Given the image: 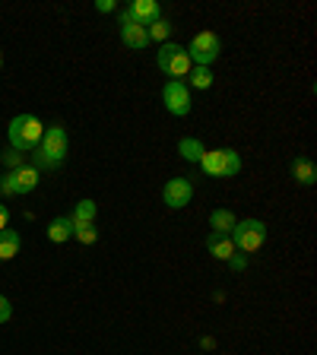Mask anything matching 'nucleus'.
I'll list each match as a JSON object with an SVG mask.
<instances>
[{
  "label": "nucleus",
  "mask_w": 317,
  "mask_h": 355,
  "mask_svg": "<svg viewBox=\"0 0 317 355\" xmlns=\"http://www.w3.org/2000/svg\"><path fill=\"white\" fill-rule=\"evenodd\" d=\"M70 153V140H67V130L60 124H51L42 133V143L32 149V168L42 175V171H54L60 168V162Z\"/></svg>",
  "instance_id": "f257e3e1"
},
{
  "label": "nucleus",
  "mask_w": 317,
  "mask_h": 355,
  "mask_svg": "<svg viewBox=\"0 0 317 355\" xmlns=\"http://www.w3.org/2000/svg\"><path fill=\"white\" fill-rule=\"evenodd\" d=\"M42 133H44V124L35 114H16L7 127L10 149H16V153H32V149L42 143Z\"/></svg>",
  "instance_id": "f03ea898"
},
{
  "label": "nucleus",
  "mask_w": 317,
  "mask_h": 355,
  "mask_svg": "<svg viewBox=\"0 0 317 355\" xmlns=\"http://www.w3.org/2000/svg\"><path fill=\"white\" fill-rule=\"evenodd\" d=\"M155 64H159V70H162L165 76L181 80V83H185V76L191 73V67H194L191 58H187V48H185V44H175V42H165L162 48H159Z\"/></svg>",
  "instance_id": "7ed1b4c3"
},
{
  "label": "nucleus",
  "mask_w": 317,
  "mask_h": 355,
  "mask_svg": "<svg viewBox=\"0 0 317 355\" xmlns=\"http://www.w3.org/2000/svg\"><path fill=\"white\" fill-rule=\"evenodd\" d=\"M200 168H203V175L209 178H232L241 171V155L235 153V149H207L203 153V159H200Z\"/></svg>",
  "instance_id": "20e7f679"
},
{
  "label": "nucleus",
  "mask_w": 317,
  "mask_h": 355,
  "mask_svg": "<svg viewBox=\"0 0 317 355\" xmlns=\"http://www.w3.org/2000/svg\"><path fill=\"white\" fill-rule=\"evenodd\" d=\"M232 244H235L238 254H254L264 248L266 241V222L260 219H241L235 222V229H232Z\"/></svg>",
  "instance_id": "39448f33"
},
{
  "label": "nucleus",
  "mask_w": 317,
  "mask_h": 355,
  "mask_svg": "<svg viewBox=\"0 0 317 355\" xmlns=\"http://www.w3.org/2000/svg\"><path fill=\"white\" fill-rule=\"evenodd\" d=\"M38 171L32 165H19V168H10L7 175L0 178V193L3 197H22V193H32L38 187Z\"/></svg>",
  "instance_id": "423d86ee"
},
{
  "label": "nucleus",
  "mask_w": 317,
  "mask_h": 355,
  "mask_svg": "<svg viewBox=\"0 0 317 355\" xmlns=\"http://www.w3.org/2000/svg\"><path fill=\"white\" fill-rule=\"evenodd\" d=\"M222 54V38L216 32H197L187 44V58L194 67H209Z\"/></svg>",
  "instance_id": "0eeeda50"
},
{
  "label": "nucleus",
  "mask_w": 317,
  "mask_h": 355,
  "mask_svg": "<svg viewBox=\"0 0 317 355\" xmlns=\"http://www.w3.org/2000/svg\"><path fill=\"white\" fill-rule=\"evenodd\" d=\"M162 105L169 114H175V118L191 114V89H187L181 80H169L162 86Z\"/></svg>",
  "instance_id": "6e6552de"
},
{
  "label": "nucleus",
  "mask_w": 317,
  "mask_h": 355,
  "mask_svg": "<svg viewBox=\"0 0 317 355\" xmlns=\"http://www.w3.org/2000/svg\"><path fill=\"white\" fill-rule=\"evenodd\" d=\"M155 19H162V7L155 0H133L121 10V22H133V26H153Z\"/></svg>",
  "instance_id": "1a4fd4ad"
},
{
  "label": "nucleus",
  "mask_w": 317,
  "mask_h": 355,
  "mask_svg": "<svg viewBox=\"0 0 317 355\" xmlns=\"http://www.w3.org/2000/svg\"><path fill=\"white\" fill-rule=\"evenodd\" d=\"M194 200V184L187 178H171L169 184L162 187V203L169 209H185Z\"/></svg>",
  "instance_id": "9d476101"
},
{
  "label": "nucleus",
  "mask_w": 317,
  "mask_h": 355,
  "mask_svg": "<svg viewBox=\"0 0 317 355\" xmlns=\"http://www.w3.org/2000/svg\"><path fill=\"white\" fill-rule=\"evenodd\" d=\"M121 42L130 48V51H146L149 35L143 26H133V22H121Z\"/></svg>",
  "instance_id": "9b49d317"
},
{
  "label": "nucleus",
  "mask_w": 317,
  "mask_h": 355,
  "mask_svg": "<svg viewBox=\"0 0 317 355\" xmlns=\"http://www.w3.org/2000/svg\"><path fill=\"white\" fill-rule=\"evenodd\" d=\"M44 235L51 238L54 244H64L74 238V222H70V216H58V219L48 222V229H44Z\"/></svg>",
  "instance_id": "f8f14e48"
},
{
  "label": "nucleus",
  "mask_w": 317,
  "mask_h": 355,
  "mask_svg": "<svg viewBox=\"0 0 317 355\" xmlns=\"http://www.w3.org/2000/svg\"><path fill=\"white\" fill-rule=\"evenodd\" d=\"M292 178H295L298 184L311 187L317 181V165L311 159H305V155H298V159H292Z\"/></svg>",
  "instance_id": "ddd939ff"
},
{
  "label": "nucleus",
  "mask_w": 317,
  "mask_h": 355,
  "mask_svg": "<svg viewBox=\"0 0 317 355\" xmlns=\"http://www.w3.org/2000/svg\"><path fill=\"white\" fill-rule=\"evenodd\" d=\"M207 251L213 254L216 260H229L232 254H238L235 244H232V238H229V235H216V232L207 238Z\"/></svg>",
  "instance_id": "4468645a"
},
{
  "label": "nucleus",
  "mask_w": 317,
  "mask_h": 355,
  "mask_svg": "<svg viewBox=\"0 0 317 355\" xmlns=\"http://www.w3.org/2000/svg\"><path fill=\"white\" fill-rule=\"evenodd\" d=\"M235 213L232 209H213L209 213V229L216 232V235H232V229H235Z\"/></svg>",
  "instance_id": "2eb2a0df"
},
{
  "label": "nucleus",
  "mask_w": 317,
  "mask_h": 355,
  "mask_svg": "<svg viewBox=\"0 0 317 355\" xmlns=\"http://www.w3.org/2000/svg\"><path fill=\"white\" fill-rule=\"evenodd\" d=\"M22 248V238L16 229H3L0 232V260H13Z\"/></svg>",
  "instance_id": "dca6fc26"
},
{
  "label": "nucleus",
  "mask_w": 317,
  "mask_h": 355,
  "mask_svg": "<svg viewBox=\"0 0 317 355\" xmlns=\"http://www.w3.org/2000/svg\"><path fill=\"white\" fill-rule=\"evenodd\" d=\"M185 86L187 89H197V92L209 89V86H213V70H209V67H191V73L185 76Z\"/></svg>",
  "instance_id": "f3484780"
},
{
  "label": "nucleus",
  "mask_w": 317,
  "mask_h": 355,
  "mask_svg": "<svg viewBox=\"0 0 317 355\" xmlns=\"http://www.w3.org/2000/svg\"><path fill=\"white\" fill-rule=\"evenodd\" d=\"M178 153H181V159H187V162L200 165V159H203V153H207V146L197 140V137H185V140L178 143Z\"/></svg>",
  "instance_id": "a211bd4d"
},
{
  "label": "nucleus",
  "mask_w": 317,
  "mask_h": 355,
  "mask_svg": "<svg viewBox=\"0 0 317 355\" xmlns=\"http://www.w3.org/2000/svg\"><path fill=\"white\" fill-rule=\"evenodd\" d=\"M96 213H98V207H96V200H80L74 207V213H70V222H96Z\"/></svg>",
  "instance_id": "6ab92c4d"
},
{
  "label": "nucleus",
  "mask_w": 317,
  "mask_h": 355,
  "mask_svg": "<svg viewBox=\"0 0 317 355\" xmlns=\"http://www.w3.org/2000/svg\"><path fill=\"white\" fill-rule=\"evenodd\" d=\"M74 238H76L80 244H96V241H98L96 222H74Z\"/></svg>",
  "instance_id": "aec40b11"
},
{
  "label": "nucleus",
  "mask_w": 317,
  "mask_h": 355,
  "mask_svg": "<svg viewBox=\"0 0 317 355\" xmlns=\"http://www.w3.org/2000/svg\"><path fill=\"white\" fill-rule=\"evenodd\" d=\"M171 29H175V26H171L169 19H155L153 26H146V35H149V42H169V35H171Z\"/></svg>",
  "instance_id": "412c9836"
},
{
  "label": "nucleus",
  "mask_w": 317,
  "mask_h": 355,
  "mask_svg": "<svg viewBox=\"0 0 317 355\" xmlns=\"http://www.w3.org/2000/svg\"><path fill=\"white\" fill-rule=\"evenodd\" d=\"M225 263H229L232 270H235V273H241V270H248V254H232V257L225 260Z\"/></svg>",
  "instance_id": "4be33fe9"
},
{
  "label": "nucleus",
  "mask_w": 317,
  "mask_h": 355,
  "mask_svg": "<svg viewBox=\"0 0 317 355\" xmlns=\"http://www.w3.org/2000/svg\"><path fill=\"white\" fill-rule=\"evenodd\" d=\"M3 165H10V168H19V165H26V162H22V153H16V149H7V153H3Z\"/></svg>",
  "instance_id": "5701e85b"
},
{
  "label": "nucleus",
  "mask_w": 317,
  "mask_h": 355,
  "mask_svg": "<svg viewBox=\"0 0 317 355\" xmlns=\"http://www.w3.org/2000/svg\"><path fill=\"white\" fill-rule=\"evenodd\" d=\"M10 318H13V304H10L7 295H0V324H7Z\"/></svg>",
  "instance_id": "b1692460"
},
{
  "label": "nucleus",
  "mask_w": 317,
  "mask_h": 355,
  "mask_svg": "<svg viewBox=\"0 0 317 355\" xmlns=\"http://www.w3.org/2000/svg\"><path fill=\"white\" fill-rule=\"evenodd\" d=\"M96 10H98V13H111V10H114V0H98Z\"/></svg>",
  "instance_id": "393cba45"
},
{
  "label": "nucleus",
  "mask_w": 317,
  "mask_h": 355,
  "mask_svg": "<svg viewBox=\"0 0 317 355\" xmlns=\"http://www.w3.org/2000/svg\"><path fill=\"white\" fill-rule=\"evenodd\" d=\"M7 222H10V209L3 207V203H0V232L7 229Z\"/></svg>",
  "instance_id": "a878e982"
},
{
  "label": "nucleus",
  "mask_w": 317,
  "mask_h": 355,
  "mask_svg": "<svg viewBox=\"0 0 317 355\" xmlns=\"http://www.w3.org/2000/svg\"><path fill=\"white\" fill-rule=\"evenodd\" d=\"M0 64H3V54H0Z\"/></svg>",
  "instance_id": "bb28decb"
}]
</instances>
